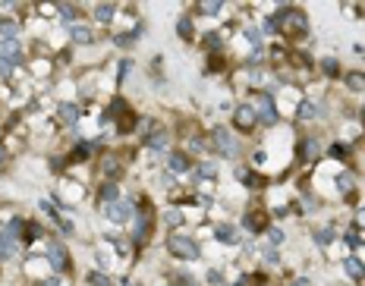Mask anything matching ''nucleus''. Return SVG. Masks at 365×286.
<instances>
[{
    "mask_svg": "<svg viewBox=\"0 0 365 286\" xmlns=\"http://www.w3.org/2000/svg\"><path fill=\"white\" fill-rule=\"evenodd\" d=\"M167 249L174 252L176 258H186V261H192V258H198V245H195V239H189V236H170V242H167Z\"/></svg>",
    "mask_w": 365,
    "mask_h": 286,
    "instance_id": "nucleus-2",
    "label": "nucleus"
},
{
    "mask_svg": "<svg viewBox=\"0 0 365 286\" xmlns=\"http://www.w3.org/2000/svg\"><path fill=\"white\" fill-rule=\"evenodd\" d=\"M245 227H252V230L258 233V230L264 227V217H261V214H249V217H245Z\"/></svg>",
    "mask_w": 365,
    "mask_h": 286,
    "instance_id": "nucleus-20",
    "label": "nucleus"
},
{
    "mask_svg": "<svg viewBox=\"0 0 365 286\" xmlns=\"http://www.w3.org/2000/svg\"><path fill=\"white\" fill-rule=\"evenodd\" d=\"M48 258H51V264H54L57 270H66V264H70V261H66V249H63L60 242H51V252H48Z\"/></svg>",
    "mask_w": 365,
    "mask_h": 286,
    "instance_id": "nucleus-8",
    "label": "nucleus"
},
{
    "mask_svg": "<svg viewBox=\"0 0 365 286\" xmlns=\"http://www.w3.org/2000/svg\"><path fill=\"white\" fill-rule=\"evenodd\" d=\"M88 280H91V286H107V283H110V280H107V277H104V274H91Z\"/></svg>",
    "mask_w": 365,
    "mask_h": 286,
    "instance_id": "nucleus-28",
    "label": "nucleus"
},
{
    "mask_svg": "<svg viewBox=\"0 0 365 286\" xmlns=\"http://www.w3.org/2000/svg\"><path fill=\"white\" fill-rule=\"evenodd\" d=\"M10 69H13V66L6 63V60H0V72H10Z\"/></svg>",
    "mask_w": 365,
    "mask_h": 286,
    "instance_id": "nucleus-39",
    "label": "nucleus"
},
{
    "mask_svg": "<svg viewBox=\"0 0 365 286\" xmlns=\"http://www.w3.org/2000/svg\"><path fill=\"white\" fill-rule=\"evenodd\" d=\"M0 60H6L10 66H16L19 60H22V50H19L16 41H3V48H0Z\"/></svg>",
    "mask_w": 365,
    "mask_h": 286,
    "instance_id": "nucleus-7",
    "label": "nucleus"
},
{
    "mask_svg": "<svg viewBox=\"0 0 365 286\" xmlns=\"http://www.w3.org/2000/svg\"><path fill=\"white\" fill-rule=\"evenodd\" d=\"M302 151H305V157H318V151H321V145H318L315 138H309V142L302 145Z\"/></svg>",
    "mask_w": 365,
    "mask_h": 286,
    "instance_id": "nucleus-21",
    "label": "nucleus"
},
{
    "mask_svg": "<svg viewBox=\"0 0 365 286\" xmlns=\"http://www.w3.org/2000/svg\"><path fill=\"white\" fill-rule=\"evenodd\" d=\"M170 170H176V173L189 170V157L186 154H170Z\"/></svg>",
    "mask_w": 365,
    "mask_h": 286,
    "instance_id": "nucleus-13",
    "label": "nucleus"
},
{
    "mask_svg": "<svg viewBox=\"0 0 365 286\" xmlns=\"http://www.w3.org/2000/svg\"><path fill=\"white\" fill-rule=\"evenodd\" d=\"M205 48H221V38H217V35H208V38H205Z\"/></svg>",
    "mask_w": 365,
    "mask_h": 286,
    "instance_id": "nucleus-31",
    "label": "nucleus"
},
{
    "mask_svg": "<svg viewBox=\"0 0 365 286\" xmlns=\"http://www.w3.org/2000/svg\"><path fill=\"white\" fill-rule=\"evenodd\" d=\"M3 164H6V154H3V151H0V167H3Z\"/></svg>",
    "mask_w": 365,
    "mask_h": 286,
    "instance_id": "nucleus-41",
    "label": "nucleus"
},
{
    "mask_svg": "<svg viewBox=\"0 0 365 286\" xmlns=\"http://www.w3.org/2000/svg\"><path fill=\"white\" fill-rule=\"evenodd\" d=\"M104 214H107L114 223L129 220V214H132V198H114V202H107V204H104Z\"/></svg>",
    "mask_w": 365,
    "mask_h": 286,
    "instance_id": "nucleus-4",
    "label": "nucleus"
},
{
    "mask_svg": "<svg viewBox=\"0 0 365 286\" xmlns=\"http://www.w3.org/2000/svg\"><path fill=\"white\" fill-rule=\"evenodd\" d=\"M95 16L101 19V22H110V19H114V3H101L95 10Z\"/></svg>",
    "mask_w": 365,
    "mask_h": 286,
    "instance_id": "nucleus-15",
    "label": "nucleus"
},
{
    "mask_svg": "<svg viewBox=\"0 0 365 286\" xmlns=\"http://www.w3.org/2000/svg\"><path fill=\"white\" fill-rule=\"evenodd\" d=\"M315 114H318V107H315V104H312V101H302L299 117H302V119H309V117H315Z\"/></svg>",
    "mask_w": 365,
    "mask_h": 286,
    "instance_id": "nucleus-22",
    "label": "nucleus"
},
{
    "mask_svg": "<svg viewBox=\"0 0 365 286\" xmlns=\"http://www.w3.org/2000/svg\"><path fill=\"white\" fill-rule=\"evenodd\" d=\"M362 119H365V104H362Z\"/></svg>",
    "mask_w": 365,
    "mask_h": 286,
    "instance_id": "nucleus-42",
    "label": "nucleus"
},
{
    "mask_svg": "<svg viewBox=\"0 0 365 286\" xmlns=\"http://www.w3.org/2000/svg\"><path fill=\"white\" fill-rule=\"evenodd\" d=\"M176 32H180V38H192V22L189 19H180V29Z\"/></svg>",
    "mask_w": 365,
    "mask_h": 286,
    "instance_id": "nucleus-24",
    "label": "nucleus"
},
{
    "mask_svg": "<svg viewBox=\"0 0 365 286\" xmlns=\"http://www.w3.org/2000/svg\"><path fill=\"white\" fill-rule=\"evenodd\" d=\"M268 239H271V242L277 245V242H280V239H283V233H280V230H271V233H268Z\"/></svg>",
    "mask_w": 365,
    "mask_h": 286,
    "instance_id": "nucleus-35",
    "label": "nucleus"
},
{
    "mask_svg": "<svg viewBox=\"0 0 365 286\" xmlns=\"http://www.w3.org/2000/svg\"><path fill=\"white\" fill-rule=\"evenodd\" d=\"M261 255H264V261H268V264H277V252L274 249H264Z\"/></svg>",
    "mask_w": 365,
    "mask_h": 286,
    "instance_id": "nucleus-32",
    "label": "nucleus"
},
{
    "mask_svg": "<svg viewBox=\"0 0 365 286\" xmlns=\"http://www.w3.org/2000/svg\"><path fill=\"white\" fill-rule=\"evenodd\" d=\"M217 239H221V242H240V230H233V227H217Z\"/></svg>",
    "mask_w": 365,
    "mask_h": 286,
    "instance_id": "nucleus-11",
    "label": "nucleus"
},
{
    "mask_svg": "<svg viewBox=\"0 0 365 286\" xmlns=\"http://www.w3.org/2000/svg\"><path fill=\"white\" fill-rule=\"evenodd\" d=\"M337 185H340V192H349V189L356 185V176H353L349 170H343L340 176H337Z\"/></svg>",
    "mask_w": 365,
    "mask_h": 286,
    "instance_id": "nucleus-12",
    "label": "nucleus"
},
{
    "mask_svg": "<svg viewBox=\"0 0 365 286\" xmlns=\"http://www.w3.org/2000/svg\"><path fill=\"white\" fill-rule=\"evenodd\" d=\"M349 88H365V76H349Z\"/></svg>",
    "mask_w": 365,
    "mask_h": 286,
    "instance_id": "nucleus-30",
    "label": "nucleus"
},
{
    "mask_svg": "<svg viewBox=\"0 0 365 286\" xmlns=\"http://www.w3.org/2000/svg\"><path fill=\"white\" fill-rule=\"evenodd\" d=\"M217 10H221V3H217V0H208V3H202V13H208V16H214Z\"/></svg>",
    "mask_w": 365,
    "mask_h": 286,
    "instance_id": "nucleus-26",
    "label": "nucleus"
},
{
    "mask_svg": "<svg viewBox=\"0 0 365 286\" xmlns=\"http://www.w3.org/2000/svg\"><path fill=\"white\" fill-rule=\"evenodd\" d=\"M290 286H309V280H296V283H290Z\"/></svg>",
    "mask_w": 365,
    "mask_h": 286,
    "instance_id": "nucleus-40",
    "label": "nucleus"
},
{
    "mask_svg": "<svg viewBox=\"0 0 365 286\" xmlns=\"http://www.w3.org/2000/svg\"><path fill=\"white\" fill-rule=\"evenodd\" d=\"M208 283L217 286V283H221V274H217V270H211V274H208Z\"/></svg>",
    "mask_w": 365,
    "mask_h": 286,
    "instance_id": "nucleus-37",
    "label": "nucleus"
},
{
    "mask_svg": "<svg viewBox=\"0 0 365 286\" xmlns=\"http://www.w3.org/2000/svg\"><path fill=\"white\" fill-rule=\"evenodd\" d=\"M255 119L261 126H274L277 123V110H274L271 95H258V101H255Z\"/></svg>",
    "mask_w": 365,
    "mask_h": 286,
    "instance_id": "nucleus-5",
    "label": "nucleus"
},
{
    "mask_svg": "<svg viewBox=\"0 0 365 286\" xmlns=\"http://www.w3.org/2000/svg\"><path fill=\"white\" fill-rule=\"evenodd\" d=\"M70 157H72V161H85V157H88V145H79V148L72 151Z\"/></svg>",
    "mask_w": 365,
    "mask_h": 286,
    "instance_id": "nucleus-25",
    "label": "nucleus"
},
{
    "mask_svg": "<svg viewBox=\"0 0 365 286\" xmlns=\"http://www.w3.org/2000/svg\"><path fill=\"white\" fill-rule=\"evenodd\" d=\"M315 239H318V242H330V239H334V233H330V230H318Z\"/></svg>",
    "mask_w": 365,
    "mask_h": 286,
    "instance_id": "nucleus-29",
    "label": "nucleus"
},
{
    "mask_svg": "<svg viewBox=\"0 0 365 286\" xmlns=\"http://www.w3.org/2000/svg\"><path fill=\"white\" fill-rule=\"evenodd\" d=\"M72 38H76V41H91V32L85 29V25H72Z\"/></svg>",
    "mask_w": 365,
    "mask_h": 286,
    "instance_id": "nucleus-19",
    "label": "nucleus"
},
{
    "mask_svg": "<svg viewBox=\"0 0 365 286\" xmlns=\"http://www.w3.org/2000/svg\"><path fill=\"white\" fill-rule=\"evenodd\" d=\"M57 114H60L63 123H76V119H79V107H76V104H60Z\"/></svg>",
    "mask_w": 365,
    "mask_h": 286,
    "instance_id": "nucleus-9",
    "label": "nucleus"
},
{
    "mask_svg": "<svg viewBox=\"0 0 365 286\" xmlns=\"http://www.w3.org/2000/svg\"><path fill=\"white\" fill-rule=\"evenodd\" d=\"M57 10H60V16H63V19H72V16H76V10H72L70 3H60Z\"/></svg>",
    "mask_w": 365,
    "mask_h": 286,
    "instance_id": "nucleus-27",
    "label": "nucleus"
},
{
    "mask_svg": "<svg viewBox=\"0 0 365 286\" xmlns=\"http://www.w3.org/2000/svg\"><path fill=\"white\" fill-rule=\"evenodd\" d=\"M211 142H214V148L221 151L224 157H230V161H233V157L240 154V145H236V138L230 135V129H224V126L211 132Z\"/></svg>",
    "mask_w": 365,
    "mask_h": 286,
    "instance_id": "nucleus-1",
    "label": "nucleus"
},
{
    "mask_svg": "<svg viewBox=\"0 0 365 286\" xmlns=\"http://www.w3.org/2000/svg\"><path fill=\"white\" fill-rule=\"evenodd\" d=\"M324 72H328V76H334V72H337V60H324Z\"/></svg>",
    "mask_w": 365,
    "mask_h": 286,
    "instance_id": "nucleus-34",
    "label": "nucleus"
},
{
    "mask_svg": "<svg viewBox=\"0 0 365 286\" xmlns=\"http://www.w3.org/2000/svg\"><path fill=\"white\" fill-rule=\"evenodd\" d=\"M274 19L283 25V32H290V35H299L305 29V13L302 10H283V13H277Z\"/></svg>",
    "mask_w": 365,
    "mask_h": 286,
    "instance_id": "nucleus-3",
    "label": "nucleus"
},
{
    "mask_svg": "<svg viewBox=\"0 0 365 286\" xmlns=\"http://www.w3.org/2000/svg\"><path fill=\"white\" fill-rule=\"evenodd\" d=\"M104 173H107V176H117V173H120V161H117L114 154L104 157Z\"/></svg>",
    "mask_w": 365,
    "mask_h": 286,
    "instance_id": "nucleus-18",
    "label": "nucleus"
},
{
    "mask_svg": "<svg viewBox=\"0 0 365 286\" xmlns=\"http://www.w3.org/2000/svg\"><path fill=\"white\" fill-rule=\"evenodd\" d=\"M245 35H249V41H252V44H261V32L249 29V32H245Z\"/></svg>",
    "mask_w": 365,
    "mask_h": 286,
    "instance_id": "nucleus-33",
    "label": "nucleus"
},
{
    "mask_svg": "<svg viewBox=\"0 0 365 286\" xmlns=\"http://www.w3.org/2000/svg\"><path fill=\"white\" fill-rule=\"evenodd\" d=\"M114 198H117V185H114V183L104 185V189H101V202L107 204V202H114Z\"/></svg>",
    "mask_w": 365,
    "mask_h": 286,
    "instance_id": "nucleus-23",
    "label": "nucleus"
},
{
    "mask_svg": "<svg viewBox=\"0 0 365 286\" xmlns=\"http://www.w3.org/2000/svg\"><path fill=\"white\" fill-rule=\"evenodd\" d=\"M233 123L240 126V129H252V126L258 123L255 119V107H252V104H240V107L233 110Z\"/></svg>",
    "mask_w": 365,
    "mask_h": 286,
    "instance_id": "nucleus-6",
    "label": "nucleus"
},
{
    "mask_svg": "<svg viewBox=\"0 0 365 286\" xmlns=\"http://www.w3.org/2000/svg\"><path fill=\"white\" fill-rule=\"evenodd\" d=\"M214 173H217L214 164H198V167H195V176H198V179H211Z\"/></svg>",
    "mask_w": 365,
    "mask_h": 286,
    "instance_id": "nucleus-16",
    "label": "nucleus"
},
{
    "mask_svg": "<svg viewBox=\"0 0 365 286\" xmlns=\"http://www.w3.org/2000/svg\"><path fill=\"white\" fill-rule=\"evenodd\" d=\"M13 255H16V239L3 233L0 236V258H13Z\"/></svg>",
    "mask_w": 365,
    "mask_h": 286,
    "instance_id": "nucleus-10",
    "label": "nucleus"
},
{
    "mask_svg": "<svg viewBox=\"0 0 365 286\" xmlns=\"http://www.w3.org/2000/svg\"><path fill=\"white\" fill-rule=\"evenodd\" d=\"M356 220H359L362 227H365V208H359V214H356Z\"/></svg>",
    "mask_w": 365,
    "mask_h": 286,
    "instance_id": "nucleus-38",
    "label": "nucleus"
},
{
    "mask_svg": "<svg viewBox=\"0 0 365 286\" xmlns=\"http://www.w3.org/2000/svg\"><path fill=\"white\" fill-rule=\"evenodd\" d=\"M16 32H19V25L13 22V19H0V35H3V38H10V41H13Z\"/></svg>",
    "mask_w": 365,
    "mask_h": 286,
    "instance_id": "nucleus-14",
    "label": "nucleus"
},
{
    "mask_svg": "<svg viewBox=\"0 0 365 286\" xmlns=\"http://www.w3.org/2000/svg\"><path fill=\"white\" fill-rule=\"evenodd\" d=\"M347 274L349 277H365V268L356 261V258H347Z\"/></svg>",
    "mask_w": 365,
    "mask_h": 286,
    "instance_id": "nucleus-17",
    "label": "nucleus"
},
{
    "mask_svg": "<svg viewBox=\"0 0 365 286\" xmlns=\"http://www.w3.org/2000/svg\"><path fill=\"white\" fill-rule=\"evenodd\" d=\"M330 154H334V157H347V151H343L340 145H334V148H330Z\"/></svg>",
    "mask_w": 365,
    "mask_h": 286,
    "instance_id": "nucleus-36",
    "label": "nucleus"
}]
</instances>
